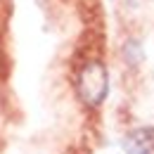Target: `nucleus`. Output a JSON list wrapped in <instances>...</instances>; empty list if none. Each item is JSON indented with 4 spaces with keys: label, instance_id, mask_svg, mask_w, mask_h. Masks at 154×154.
Wrapping results in <instances>:
<instances>
[{
    "label": "nucleus",
    "instance_id": "1",
    "mask_svg": "<svg viewBox=\"0 0 154 154\" xmlns=\"http://www.w3.org/2000/svg\"><path fill=\"white\" fill-rule=\"evenodd\" d=\"M76 95L90 109H97L107 100V95H109V69L102 59L83 62V66L76 74Z\"/></svg>",
    "mask_w": 154,
    "mask_h": 154
},
{
    "label": "nucleus",
    "instance_id": "2",
    "mask_svg": "<svg viewBox=\"0 0 154 154\" xmlns=\"http://www.w3.org/2000/svg\"><path fill=\"white\" fill-rule=\"evenodd\" d=\"M123 154H154V128L140 126L123 135Z\"/></svg>",
    "mask_w": 154,
    "mask_h": 154
},
{
    "label": "nucleus",
    "instance_id": "3",
    "mask_svg": "<svg viewBox=\"0 0 154 154\" xmlns=\"http://www.w3.org/2000/svg\"><path fill=\"white\" fill-rule=\"evenodd\" d=\"M123 59L131 64V66H137L142 62V48H140V40L128 38L123 43Z\"/></svg>",
    "mask_w": 154,
    "mask_h": 154
}]
</instances>
